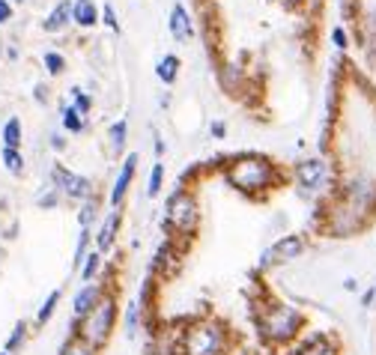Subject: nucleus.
<instances>
[{"label":"nucleus","mask_w":376,"mask_h":355,"mask_svg":"<svg viewBox=\"0 0 376 355\" xmlns=\"http://www.w3.org/2000/svg\"><path fill=\"white\" fill-rule=\"evenodd\" d=\"M57 355H98V349H93L90 343H84L81 338H75V334H69L66 341H63V347Z\"/></svg>","instance_id":"33"},{"label":"nucleus","mask_w":376,"mask_h":355,"mask_svg":"<svg viewBox=\"0 0 376 355\" xmlns=\"http://www.w3.org/2000/svg\"><path fill=\"white\" fill-rule=\"evenodd\" d=\"M233 332L218 316H197L179 332L176 355H230Z\"/></svg>","instance_id":"4"},{"label":"nucleus","mask_w":376,"mask_h":355,"mask_svg":"<svg viewBox=\"0 0 376 355\" xmlns=\"http://www.w3.org/2000/svg\"><path fill=\"white\" fill-rule=\"evenodd\" d=\"M12 21V3L9 0H0V27Z\"/></svg>","instance_id":"41"},{"label":"nucleus","mask_w":376,"mask_h":355,"mask_svg":"<svg viewBox=\"0 0 376 355\" xmlns=\"http://www.w3.org/2000/svg\"><path fill=\"white\" fill-rule=\"evenodd\" d=\"M218 87L224 90L227 96H242L245 93V87H248V72L239 66V63H221L218 66Z\"/></svg>","instance_id":"15"},{"label":"nucleus","mask_w":376,"mask_h":355,"mask_svg":"<svg viewBox=\"0 0 376 355\" xmlns=\"http://www.w3.org/2000/svg\"><path fill=\"white\" fill-rule=\"evenodd\" d=\"M72 27V0H57V6L42 18V30L45 33H63Z\"/></svg>","instance_id":"18"},{"label":"nucleus","mask_w":376,"mask_h":355,"mask_svg":"<svg viewBox=\"0 0 376 355\" xmlns=\"http://www.w3.org/2000/svg\"><path fill=\"white\" fill-rule=\"evenodd\" d=\"M90 248H93V230L81 227L78 242H75V254H72V272H78V269H81V263H84V257L90 254Z\"/></svg>","instance_id":"26"},{"label":"nucleus","mask_w":376,"mask_h":355,"mask_svg":"<svg viewBox=\"0 0 376 355\" xmlns=\"http://www.w3.org/2000/svg\"><path fill=\"white\" fill-rule=\"evenodd\" d=\"M72 24L81 30H96L102 24V9L96 0H72Z\"/></svg>","instance_id":"17"},{"label":"nucleus","mask_w":376,"mask_h":355,"mask_svg":"<svg viewBox=\"0 0 376 355\" xmlns=\"http://www.w3.org/2000/svg\"><path fill=\"white\" fill-rule=\"evenodd\" d=\"M340 15H344V21L355 24L358 21V0H340Z\"/></svg>","instance_id":"38"},{"label":"nucleus","mask_w":376,"mask_h":355,"mask_svg":"<svg viewBox=\"0 0 376 355\" xmlns=\"http://www.w3.org/2000/svg\"><path fill=\"white\" fill-rule=\"evenodd\" d=\"M340 352V343L335 334L328 332H313L308 338H299V343L290 349V355H337Z\"/></svg>","instance_id":"13"},{"label":"nucleus","mask_w":376,"mask_h":355,"mask_svg":"<svg viewBox=\"0 0 376 355\" xmlns=\"http://www.w3.org/2000/svg\"><path fill=\"white\" fill-rule=\"evenodd\" d=\"M373 302H376V284L367 287L364 293H362V307H373Z\"/></svg>","instance_id":"42"},{"label":"nucleus","mask_w":376,"mask_h":355,"mask_svg":"<svg viewBox=\"0 0 376 355\" xmlns=\"http://www.w3.org/2000/svg\"><path fill=\"white\" fill-rule=\"evenodd\" d=\"M0 54H3V39H0Z\"/></svg>","instance_id":"48"},{"label":"nucleus","mask_w":376,"mask_h":355,"mask_svg":"<svg viewBox=\"0 0 376 355\" xmlns=\"http://www.w3.org/2000/svg\"><path fill=\"white\" fill-rule=\"evenodd\" d=\"M161 188H165V165L156 159V165L149 168V179H147V197H158Z\"/></svg>","instance_id":"32"},{"label":"nucleus","mask_w":376,"mask_h":355,"mask_svg":"<svg viewBox=\"0 0 376 355\" xmlns=\"http://www.w3.org/2000/svg\"><path fill=\"white\" fill-rule=\"evenodd\" d=\"M42 66H45V72H48L51 78H60L63 72H66L69 63H66V57H63L60 51H45L42 54Z\"/></svg>","instance_id":"31"},{"label":"nucleus","mask_w":376,"mask_h":355,"mask_svg":"<svg viewBox=\"0 0 376 355\" xmlns=\"http://www.w3.org/2000/svg\"><path fill=\"white\" fill-rule=\"evenodd\" d=\"M60 298H63V290H60V287H57V290H51V293L45 296L42 307L36 311V325H48V323H51V316H54V311H57Z\"/></svg>","instance_id":"28"},{"label":"nucleus","mask_w":376,"mask_h":355,"mask_svg":"<svg viewBox=\"0 0 376 355\" xmlns=\"http://www.w3.org/2000/svg\"><path fill=\"white\" fill-rule=\"evenodd\" d=\"M281 6L286 12H299V9H304V0H281Z\"/></svg>","instance_id":"43"},{"label":"nucleus","mask_w":376,"mask_h":355,"mask_svg":"<svg viewBox=\"0 0 376 355\" xmlns=\"http://www.w3.org/2000/svg\"><path fill=\"white\" fill-rule=\"evenodd\" d=\"M272 266H278V263H275V254H272V248H263V254H260V260H257V269L266 272V269H272Z\"/></svg>","instance_id":"40"},{"label":"nucleus","mask_w":376,"mask_h":355,"mask_svg":"<svg viewBox=\"0 0 376 355\" xmlns=\"http://www.w3.org/2000/svg\"><path fill=\"white\" fill-rule=\"evenodd\" d=\"M344 290L346 293H358V278H344Z\"/></svg>","instance_id":"47"},{"label":"nucleus","mask_w":376,"mask_h":355,"mask_svg":"<svg viewBox=\"0 0 376 355\" xmlns=\"http://www.w3.org/2000/svg\"><path fill=\"white\" fill-rule=\"evenodd\" d=\"M111 281L98 278V281H90V284H81L78 293L72 296V320H81V316H87L93 307L98 305V298L105 296V290Z\"/></svg>","instance_id":"11"},{"label":"nucleus","mask_w":376,"mask_h":355,"mask_svg":"<svg viewBox=\"0 0 376 355\" xmlns=\"http://www.w3.org/2000/svg\"><path fill=\"white\" fill-rule=\"evenodd\" d=\"M102 24H105L111 33H120V15H116L114 3H105V6H102Z\"/></svg>","instance_id":"37"},{"label":"nucleus","mask_w":376,"mask_h":355,"mask_svg":"<svg viewBox=\"0 0 376 355\" xmlns=\"http://www.w3.org/2000/svg\"><path fill=\"white\" fill-rule=\"evenodd\" d=\"M120 227H123V209H107L98 230L93 233V248L107 254L116 245V236H120Z\"/></svg>","instance_id":"14"},{"label":"nucleus","mask_w":376,"mask_h":355,"mask_svg":"<svg viewBox=\"0 0 376 355\" xmlns=\"http://www.w3.org/2000/svg\"><path fill=\"white\" fill-rule=\"evenodd\" d=\"M161 227H165V233L170 239L176 242H194L197 233H200V203H197V194L191 188H174L165 200V209H161Z\"/></svg>","instance_id":"5"},{"label":"nucleus","mask_w":376,"mask_h":355,"mask_svg":"<svg viewBox=\"0 0 376 355\" xmlns=\"http://www.w3.org/2000/svg\"><path fill=\"white\" fill-rule=\"evenodd\" d=\"M120 316H123L120 314V290H116L114 284H107L105 296L98 298V305L93 307V311H90L87 316H81V320H72L69 334H75V338H81L93 349L102 352L107 343H111Z\"/></svg>","instance_id":"3"},{"label":"nucleus","mask_w":376,"mask_h":355,"mask_svg":"<svg viewBox=\"0 0 376 355\" xmlns=\"http://www.w3.org/2000/svg\"><path fill=\"white\" fill-rule=\"evenodd\" d=\"M156 298H158V278L156 275H147L140 284V293H138V305L143 316H149L152 311H156Z\"/></svg>","instance_id":"22"},{"label":"nucleus","mask_w":376,"mask_h":355,"mask_svg":"<svg viewBox=\"0 0 376 355\" xmlns=\"http://www.w3.org/2000/svg\"><path fill=\"white\" fill-rule=\"evenodd\" d=\"M138 161H140L138 152H129V156L120 161L116 176L111 182V191H107V203H111V209H123V200H125V194H129L134 176H138Z\"/></svg>","instance_id":"10"},{"label":"nucleus","mask_w":376,"mask_h":355,"mask_svg":"<svg viewBox=\"0 0 376 355\" xmlns=\"http://www.w3.org/2000/svg\"><path fill=\"white\" fill-rule=\"evenodd\" d=\"M63 203V197H60V191L57 188H48V191H45V194H39V197H36V206H39V209H57Z\"/></svg>","instance_id":"36"},{"label":"nucleus","mask_w":376,"mask_h":355,"mask_svg":"<svg viewBox=\"0 0 376 355\" xmlns=\"http://www.w3.org/2000/svg\"><path fill=\"white\" fill-rule=\"evenodd\" d=\"M78 227H87V230H93L96 218H98V209H102V200L98 197H90L84 203H78Z\"/></svg>","instance_id":"27"},{"label":"nucleus","mask_w":376,"mask_h":355,"mask_svg":"<svg viewBox=\"0 0 376 355\" xmlns=\"http://www.w3.org/2000/svg\"><path fill=\"white\" fill-rule=\"evenodd\" d=\"M254 329H257V338L269 349H286L299 343L304 329H308V316H304L302 307H295L290 302H269L260 307Z\"/></svg>","instance_id":"2"},{"label":"nucleus","mask_w":376,"mask_h":355,"mask_svg":"<svg viewBox=\"0 0 376 355\" xmlns=\"http://www.w3.org/2000/svg\"><path fill=\"white\" fill-rule=\"evenodd\" d=\"M0 161H3V168H6L12 176H21V174H24V156H21V150L3 147V152H0Z\"/></svg>","instance_id":"29"},{"label":"nucleus","mask_w":376,"mask_h":355,"mask_svg":"<svg viewBox=\"0 0 376 355\" xmlns=\"http://www.w3.org/2000/svg\"><path fill=\"white\" fill-rule=\"evenodd\" d=\"M51 150L63 152V150H66V138H63V134H51Z\"/></svg>","instance_id":"44"},{"label":"nucleus","mask_w":376,"mask_h":355,"mask_svg":"<svg viewBox=\"0 0 376 355\" xmlns=\"http://www.w3.org/2000/svg\"><path fill=\"white\" fill-rule=\"evenodd\" d=\"M179 69H182V60H179L176 54H165V57H158V63H156V78L165 87H174L179 81Z\"/></svg>","instance_id":"20"},{"label":"nucleus","mask_w":376,"mask_h":355,"mask_svg":"<svg viewBox=\"0 0 376 355\" xmlns=\"http://www.w3.org/2000/svg\"><path fill=\"white\" fill-rule=\"evenodd\" d=\"M182 248L185 245L182 242H176V239H167L158 245L156 248V254H152V263H149V275H156V278H170L174 272L182 266Z\"/></svg>","instance_id":"9"},{"label":"nucleus","mask_w":376,"mask_h":355,"mask_svg":"<svg viewBox=\"0 0 376 355\" xmlns=\"http://www.w3.org/2000/svg\"><path fill=\"white\" fill-rule=\"evenodd\" d=\"M328 39H331V48H335L337 54H346V51H349V30H346L344 24H335V27H331Z\"/></svg>","instance_id":"35"},{"label":"nucleus","mask_w":376,"mask_h":355,"mask_svg":"<svg viewBox=\"0 0 376 355\" xmlns=\"http://www.w3.org/2000/svg\"><path fill=\"white\" fill-rule=\"evenodd\" d=\"M87 116L78 111L72 102H63L60 105V125H63V132H69V134H84L87 132Z\"/></svg>","instance_id":"19"},{"label":"nucleus","mask_w":376,"mask_h":355,"mask_svg":"<svg viewBox=\"0 0 376 355\" xmlns=\"http://www.w3.org/2000/svg\"><path fill=\"white\" fill-rule=\"evenodd\" d=\"M15 3H24V0H15Z\"/></svg>","instance_id":"50"},{"label":"nucleus","mask_w":376,"mask_h":355,"mask_svg":"<svg viewBox=\"0 0 376 355\" xmlns=\"http://www.w3.org/2000/svg\"><path fill=\"white\" fill-rule=\"evenodd\" d=\"M221 176L227 182V188H233L236 194L248 197V200H263L269 194H275L290 179V174L275 159L263 156V152H251V150L224 159Z\"/></svg>","instance_id":"1"},{"label":"nucleus","mask_w":376,"mask_h":355,"mask_svg":"<svg viewBox=\"0 0 376 355\" xmlns=\"http://www.w3.org/2000/svg\"><path fill=\"white\" fill-rule=\"evenodd\" d=\"M0 138H3V147H12V150H21V138H24V129H21V120L18 116H9L0 129Z\"/></svg>","instance_id":"25"},{"label":"nucleus","mask_w":376,"mask_h":355,"mask_svg":"<svg viewBox=\"0 0 376 355\" xmlns=\"http://www.w3.org/2000/svg\"><path fill=\"white\" fill-rule=\"evenodd\" d=\"M36 102H48V87L36 84Z\"/></svg>","instance_id":"46"},{"label":"nucleus","mask_w":376,"mask_h":355,"mask_svg":"<svg viewBox=\"0 0 376 355\" xmlns=\"http://www.w3.org/2000/svg\"><path fill=\"white\" fill-rule=\"evenodd\" d=\"M308 233H284V236H278V239L269 245L275 254V263L278 266H284V263H295L302 257L304 251H308Z\"/></svg>","instance_id":"12"},{"label":"nucleus","mask_w":376,"mask_h":355,"mask_svg":"<svg viewBox=\"0 0 376 355\" xmlns=\"http://www.w3.org/2000/svg\"><path fill=\"white\" fill-rule=\"evenodd\" d=\"M51 185L60 191L63 200H72V203H84V200L96 197V185L93 179L78 174V170H72L66 165H54L51 168Z\"/></svg>","instance_id":"8"},{"label":"nucleus","mask_w":376,"mask_h":355,"mask_svg":"<svg viewBox=\"0 0 376 355\" xmlns=\"http://www.w3.org/2000/svg\"><path fill=\"white\" fill-rule=\"evenodd\" d=\"M69 102L75 105L78 111L90 120V114H93V93H87L84 87H72V90H69Z\"/></svg>","instance_id":"30"},{"label":"nucleus","mask_w":376,"mask_h":355,"mask_svg":"<svg viewBox=\"0 0 376 355\" xmlns=\"http://www.w3.org/2000/svg\"><path fill=\"white\" fill-rule=\"evenodd\" d=\"M27 334H30V332H27V323L21 320V323H15V329H12V334H9V341H6V352L9 355H12V352H18V349H21L24 347V343H27Z\"/></svg>","instance_id":"34"},{"label":"nucleus","mask_w":376,"mask_h":355,"mask_svg":"<svg viewBox=\"0 0 376 355\" xmlns=\"http://www.w3.org/2000/svg\"><path fill=\"white\" fill-rule=\"evenodd\" d=\"M125 143H129V120L120 116V120L111 123V129H107V150H111L114 156H120L125 150Z\"/></svg>","instance_id":"23"},{"label":"nucleus","mask_w":376,"mask_h":355,"mask_svg":"<svg viewBox=\"0 0 376 355\" xmlns=\"http://www.w3.org/2000/svg\"><path fill=\"white\" fill-rule=\"evenodd\" d=\"M140 325H143V311H140V305L138 302H129L125 305V311H123V329H125V338H138V332H140Z\"/></svg>","instance_id":"24"},{"label":"nucleus","mask_w":376,"mask_h":355,"mask_svg":"<svg viewBox=\"0 0 376 355\" xmlns=\"http://www.w3.org/2000/svg\"><path fill=\"white\" fill-rule=\"evenodd\" d=\"M373 66H376V63H373Z\"/></svg>","instance_id":"52"},{"label":"nucleus","mask_w":376,"mask_h":355,"mask_svg":"<svg viewBox=\"0 0 376 355\" xmlns=\"http://www.w3.org/2000/svg\"><path fill=\"white\" fill-rule=\"evenodd\" d=\"M344 206H349L353 212H358L364 221H373L376 215V179L370 176H346L335 188V194Z\"/></svg>","instance_id":"7"},{"label":"nucleus","mask_w":376,"mask_h":355,"mask_svg":"<svg viewBox=\"0 0 376 355\" xmlns=\"http://www.w3.org/2000/svg\"><path fill=\"white\" fill-rule=\"evenodd\" d=\"M290 179H293V185L299 188V194H304V197H317V194L331 197V194H335V176H331V165L322 156L299 159L293 165V170H290Z\"/></svg>","instance_id":"6"},{"label":"nucleus","mask_w":376,"mask_h":355,"mask_svg":"<svg viewBox=\"0 0 376 355\" xmlns=\"http://www.w3.org/2000/svg\"><path fill=\"white\" fill-rule=\"evenodd\" d=\"M152 147H156V159L161 161V156H165V150H167V147H165V138H161V134H156V143H152Z\"/></svg>","instance_id":"45"},{"label":"nucleus","mask_w":376,"mask_h":355,"mask_svg":"<svg viewBox=\"0 0 376 355\" xmlns=\"http://www.w3.org/2000/svg\"><path fill=\"white\" fill-rule=\"evenodd\" d=\"M0 355H9V352H6V349H3V352H0Z\"/></svg>","instance_id":"49"},{"label":"nucleus","mask_w":376,"mask_h":355,"mask_svg":"<svg viewBox=\"0 0 376 355\" xmlns=\"http://www.w3.org/2000/svg\"><path fill=\"white\" fill-rule=\"evenodd\" d=\"M167 30L176 42H188L194 36V18L188 12L185 3H174L170 6V15H167Z\"/></svg>","instance_id":"16"},{"label":"nucleus","mask_w":376,"mask_h":355,"mask_svg":"<svg viewBox=\"0 0 376 355\" xmlns=\"http://www.w3.org/2000/svg\"><path fill=\"white\" fill-rule=\"evenodd\" d=\"M373 120H376V111H373Z\"/></svg>","instance_id":"51"},{"label":"nucleus","mask_w":376,"mask_h":355,"mask_svg":"<svg viewBox=\"0 0 376 355\" xmlns=\"http://www.w3.org/2000/svg\"><path fill=\"white\" fill-rule=\"evenodd\" d=\"M102 266H105V254L96 251V248H90V254L84 257V263H81V269H78L81 284H90V281L102 278Z\"/></svg>","instance_id":"21"},{"label":"nucleus","mask_w":376,"mask_h":355,"mask_svg":"<svg viewBox=\"0 0 376 355\" xmlns=\"http://www.w3.org/2000/svg\"><path fill=\"white\" fill-rule=\"evenodd\" d=\"M209 138L212 141H227V123H224V120H212L209 123Z\"/></svg>","instance_id":"39"}]
</instances>
